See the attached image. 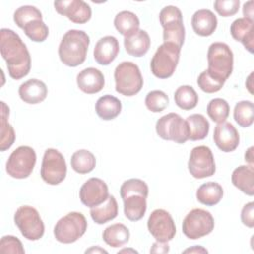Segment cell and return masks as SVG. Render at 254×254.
Instances as JSON below:
<instances>
[{"mask_svg":"<svg viewBox=\"0 0 254 254\" xmlns=\"http://www.w3.org/2000/svg\"><path fill=\"white\" fill-rule=\"evenodd\" d=\"M117 214L118 204L114 195H109L103 203L90 207V216L97 224H104L110 220H113Z\"/></svg>","mask_w":254,"mask_h":254,"instance_id":"d4e9b609","label":"cell"},{"mask_svg":"<svg viewBox=\"0 0 254 254\" xmlns=\"http://www.w3.org/2000/svg\"><path fill=\"white\" fill-rule=\"evenodd\" d=\"M66 171V163L63 154L53 148L47 149L41 166L43 181L48 185H59L65 179Z\"/></svg>","mask_w":254,"mask_h":254,"instance_id":"7c38bea8","label":"cell"},{"mask_svg":"<svg viewBox=\"0 0 254 254\" xmlns=\"http://www.w3.org/2000/svg\"><path fill=\"white\" fill-rule=\"evenodd\" d=\"M114 26L121 35L128 37L139 30L140 21L133 12L121 11L114 18Z\"/></svg>","mask_w":254,"mask_h":254,"instance_id":"4dcf8cb0","label":"cell"},{"mask_svg":"<svg viewBox=\"0 0 254 254\" xmlns=\"http://www.w3.org/2000/svg\"><path fill=\"white\" fill-rule=\"evenodd\" d=\"M151 235L160 242L171 241L176 234V225L172 215L165 209H155L147 221Z\"/></svg>","mask_w":254,"mask_h":254,"instance_id":"5bb4252c","label":"cell"},{"mask_svg":"<svg viewBox=\"0 0 254 254\" xmlns=\"http://www.w3.org/2000/svg\"><path fill=\"white\" fill-rule=\"evenodd\" d=\"M0 52L7 64L9 75L13 79H21L30 72V53L16 32L7 28L1 29Z\"/></svg>","mask_w":254,"mask_h":254,"instance_id":"6da1fadb","label":"cell"},{"mask_svg":"<svg viewBox=\"0 0 254 254\" xmlns=\"http://www.w3.org/2000/svg\"><path fill=\"white\" fill-rule=\"evenodd\" d=\"M156 132L164 140L184 144L189 140V128L186 120L178 113H168L158 119Z\"/></svg>","mask_w":254,"mask_h":254,"instance_id":"8fae6325","label":"cell"},{"mask_svg":"<svg viewBox=\"0 0 254 254\" xmlns=\"http://www.w3.org/2000/svg\"><path fill=\"white\" fill-rule=\"evenodd\" d=\"M186 122L189 128V140L198 141L207 136L209 132V122L202 114H191L187 117Z\"/></svg>","mask_w":254,"mask_h":254,"instance_id":"f546056e","label":"cell"},{"mask_svg":"<svg viewBox=\"0 0 254 254\" xmlns=\"http://www.w3.org/2000/svg\"><path fill=\"white\" fill-rule=\"evenodd\" d=\"M244 18L253 20V1H248L243 5Z\"/></svg>","mask_w":254,"mask_h":254,"instance_id":"bcb514c9","label":"cell"},{"mask_svg":"<svg viewBox=\"0 0 254 254\" xmlns=\"http://www.w3.org/2000/svg\"><path fill=\"white\" fill-rule=\"evenodd\" d=\"M120 253H123V252H132V253H138V251L134 250V249H122L119 251Z\"/></svg>","mask_w":254,"mask_h":254,"instance_id":"816d5d0a","label":"cell"},{"mask_svg":"<svg viewBox=\"0 0 254 254\" xmlns=\"http://www.w3.org/2000/svg\"><path fill=\"white\" fill-rule=\"evenodd\" d=\"M56 11L75 24H84L91 18L90 6L82 0H62L55 1Z\"/></svg>","mask_w":254,"mask_h":254,"instance_id":"2e32d148","label":"cell"},{"mask_svg":"<svg viewBox=\"0 0 254 254\" xmlns=\"http://www.w3.org/2000/svg\"><path fill=\"white\" fill-rule=\"evenodd\" d=\"M70 165L74 172L78 174L90 173L96 165L94 155L88 150L75 151L70 159Z\"/></svg>","mask_w":254,"mask_h":254,"instance_id":"d6a6232c","label":"cell"},{"mask_svg":"<svg viewBox=\"0 0 254 254\" xmlns=\"http://www.w3.org/2000/svg\"><path fill=\"white\" fill-rule=\"evenodd\" d=\"M232 184L242 192L252 196L254 194V169L252 166L241 165L234 169L231 175Z\"/></svg>","mask_w":254,"mask_h":254,"instance_id":"cb8c5ba5","label":"cell"},{"mask_svg":"<svg viewBox=\"0 0 254 254\" xmlns=\"http://www.w3.org/2000/svg\"><path fill=\"white\" fill-rule=\"evenodd\" d=\"M13 19L16 25L19 28L23 29L28 23H30L33 20H42L43 16L41 11L35 6L25 5V6L19 7L14 12Z\"/></svg>","mask_w":254,"mask_h":254,"instance_id":"8d00e7d4","label":"cell"},{"mask_svg":"<svg viewBox=\"0 0 254 254\" xmlns=\"http://www.w3.org/2000/svg\"><path fill=\"white\" fill-rule=\"evenodd\" d=\"M14 221L26 239L36 241L43 237L45 225L35 207L30 205L20 206L14 214Z\"/></svg>","mask_w":254,"mask_h":254,"instance_id":"ba28073f","label":"cell"},{"mask_svg":"<svg viewBox=\"0 0 254 254\" xmlns=\"http://www.w3.org/2000/svg\"><path fill=\"white\" fill-rule=\"evenodd\" d=\"M9 107L4 101H1V133H0V150L2 152L11 148L14 144L16 135L14 128L8 122Z\"/></svg>","mask_w":254,"mask_h":254,"instance_id":"1f68e13d","label":"cell"},{"mask_svg":"<svg viewBox=\"0 0 254 254\" xmlns=\"http://www.w3.org/2000/svg\"><path fill=\"white\" fill-rule=\"evenodd\" d=\"M188 168L195 179H204L214 175L215 162L210 148L203 145L194 147L190 151Z\"/></svg>","mask_w":254,"mask_h":254,"instance_id":"4fadbf2b","label":"cell"},{"mask_svg":"<svg viewBox=\"0 0 254 254\" xmlns=\"http://www.w3.org/2000/svg\"><path fill=\"white\" fill-rule=\"evenodd\" d=\"M223 196L222 187L215 182L202 184L196 190V199L207 206L217 204Z\"/></svg>","mask_w":254,"mask_h":254,"instance_id":"f1b7e54d","label":"cell"},{"mask_svg":"<svg viewBox=\"0 0 254 254\" xmlns=\"http://www.w3.org/2000/svg\"><path fill=\"white\" fill-rule=\"evenodd\" d=\"M115 89L124 96H133L143 87V76L139 66L132 62L120 63L114 70Z\"/></svg>","mask_w":254,"mask_h":254,"instance_id":"277c9868","label":"cell"},{"mask_svg":"<svg viewBox=\"0 0 254 254\" xmlns=\"http://www.w3.org/2000/svg\"><path fill=\"white\" fill-rule=\"evenodd\" d=\"M139 193L144 196H148L149 188L147 184L140 179H130L125 181L120 187V196L124 199L126 196Z\"/></svg>","mask_w":254,"mask_h":254,"instance_id":"ab89813d","label":"cell"},{"mask_svg":"<svg viewBox=\"0 0 254 254\" xmlns=\"http://www.w3.org/2000/svg\"><path fill=\"white\" fill-rule=\"evenodd\" d=\"M87 229V221L81 212L71 211L62 217L54 227L56 239L64 244L78 240Z\"/></svg>","mask_w":254,"mask_h":254,"instance_id":"52a82bcc","label":"cell"},{"mask_svg":"<svg viewBox=\"0 0 254 254\" xmlns=\"http://www.w3.org/2000/svg\"><path fill=\"white\" fill-rule=\"evenodd\" d=\"M37 156L30 146H20L14 150L6 163V172L15 179L28 178L36 165Z\"/></svg>","mask_w":254,"mask_h":254,"instance_id":"30bf717a","label":"cell"},{"mask_svg":"<svg viewBox=\"0 0 254 254\" xmlns=\"http://www.w3.org/2000/svg\"><path fill=\"white\" fill-rule=\"evenodd\" d=\"M19 96L20 98L29 104H37L44 101L48 95V87L44 81L31 78L19 87Z\"/></svg>","mask_w":254,"mask_h":254,"instance_id":"44dd1931","label":"cell"},{"mask_svg":"<svg viewBox=\"0 0 254 254\" xmlns=\"http://www.w3.org/2000/svg\"><path fill=\"white\" fill-rule=\"evenodd\" d=\"M170 250L168 242H160L156 241L153 243L152 248L150 249L151 253H168Z\"/></svg>","mask_w":254,"mask_h":254,"instance_id":"f6af8a7d","label":"cell"},{"mask_svg":"<svg viewBox=\"0 0 254 254\" xmlns=\"http://www.w3.org/2000/svg\"><path fill=\"white\" fill-rule=\"evenodd\" d=\"M174 99L181 109L190 110L197 105L198 95L192 86L182 85L175 91Z\"/></svg>","mask_w":254,"mask_h":254,"instance_id":"836d02e7","label":"cell"},{"mask_svg":"<svg viewBox=\"0 0 254 254\" xmlns=\"http://www.w3.org/2000/svg\"><path fill=\"white\" fill-rule=\"evenodd\" d=\"M147 197L135 193L126 196L124 202V214L131 221H138L144 217L147 209Z\"/></svg>","mask_w":254,"mask_h":254,"instance_id":"4316f807","label":"cell"},{"mask_svg":"<svg viewBox=\"0 0 254 254\" xmlns=\"http://www.w3.org/2000/svg\"><path fill=\"white\" fill-rule=\"evenodd\" d=\"M146 107L152 112H161L169 105V97L162 90H152L145 98Z\"/></svg>","mask_w":254,"mask_h":254,"instance_id":"60d3db41","label":"cell"},{"mask_svg":"<svg viewBox=\"0 0 254 254\" xmlns=\"http://www.w3.org/2000/svg\"><path fill=\"white\" fill-rule=\"evenodd\" d=\"M213 141L219 150L229 153L238 147L240 141L239 133L231 123L224 121L215 126Z\"/></svg>","mask_w":254,"mask_h":254,"instance_id":"e0dca14e","label":"cell"},{"mask_svg":"<svg viewBox=\"0 0 254 254\" xmlns=\"http://www.w3.org/2000/svg\"><path fill=\"white\" fill-rule=\"evenodd\" d=\"M229 104L223 98H213L211 99L206 107V112L209 118L218 123L224 122L229 115Z\"/></svg>","mask_w":254,"mask_h":254,"instance_id":"d590c367","label":"cell"},{"mask_svg":"<svg viewBox=\"0 0 254 254\" xmlns=\"http://www.w3.org/2000/svg\"><path fill=\"white\" fill-rule=\"evenodd\" d=\"M184 253H207V250L200 245H195L191 248H188L184 251Z\"/></svg>","mask_w":254,"mask_h":254,"instance_id":"7dc6e473","label":"cell"},{"mask_svg":"<svg viewBox=\"0 0 254 254\" xmlns=\"http://www.w3.org/2000/svg\"><path fill=\"white\" fill-rule=\"evenodd\" d=\"M129 229L122 223L111 224L108 227H106L102 233L103 241L113 248L123 246L129 241Z\"/></svg>","mask_w":254,"mask_h":254,"instance_id":"83f0119b","label":"cell"},{"mask_svg":"<svg viewBox=\"0 0 254 254\" xmlns=\"http://www.w3.org/2000/svg\"><path fill=\"white\" fill-rule=\"evenodd\" d=\"M252 75H253V73H250L248 78H247V80H246V87L248 88L250 93H253V91H252V79H251Z\"/></svg>","mask_w":254,"mask_h":254,"instance_id":"f907efd6","label":"cell"},{"mask_svg":"<svg viewBox=\"0 0 254 254\" xmlns=\"http://www.w3.org/2000/svg\"><path fill=\"white\" fill-rule=\"evenodd\" d=\"M254 105L249 100H242L235 104L233 110V117L236 123L243 128L252 125L254 117Z\"/></svg>","mask_w":254,"mask_h":254,"instance_id":"e575fe53","label":"cell"},{"mask_svg":"<svg viewBox=\"0 0 254 254\" xmlns=\"http://www.w3.org/2000/svg\"><path fill=\"white\" fill-rule=\"evenodd\" d=\"M191 27L196 35L208 37L214 33L217 27V18L208 9L197 10L191 17Z\"/></svg>","mask_w":254,"mask_h":254,"instance_id":"7402d4cb","label":"cell"},{"mask_svg":"<svg viewBox=\"0 0 254 254\" xmlns=\"http://www.w3.org/2000/svg\"><path fill=\"white\" fill-rule=\"evenodd\" d=\"M90 39L81 30H68L63 37L59 46V57L67 66H77L86 59Z\"/></svg>","mask_w":254,"mask_h":254,"instance_id":"7a4b0ae2","label":"cell"},{"mask_svg":"<svg viewBox=\"0 0 254 254\" xmlns=\"http://www.w3.org/2000/svg\"><path fill=\"white\" fill-rule=\"evenodd\" d=\"M245 161L249 164V166L253 167V147H250L245 153Z\"/></svg>","mask_w":254,"mask_h":254,"instance_id":"c3c4849f","label":"cell"},{"mask_svg":"<svg viewBox=\"0 0 254 254\" xmlns=\"http://www.w3.org/2000/svg\"><path fill=\"white\" fill-rule=\"evenodd\" d=\"M85 253H107V251L104 250L103 248L98 247V246H93L89 249H86Z\"/></svg>","mask_w":254,"mask_h":254,"instance_id":"681fc988","label":"cell"},{"mask_svg":"<svg viewBox=\"0 0 254 254\" xmlns=\"http://www.w3.org/2000/svg\"><path fill=\"white\" fill-rule=\"evenodd\" d=\"M239 0H216L214 1V10L221 17H230L239 10Z\"/></svg>","mask_w":254,"mask_h":254,"instance_id":"7bdbcfd3","label":"cell"},{"mask_svg":"<svg viewBox=\"0 0 254 254\" xmlns=\"http://www.w3.org/2000/svg\"><path fill=\"white\" fill-rule=\"evenodd\" d=\"M181 48L171 43H163L154 54L150 68L152 73L161 79L169 78L175 72L179 60Z\"/></svg>","mask_w":254,"mask_h":254,"instance_id":"5b68a950","label":"cell"},{"mask_svg":"<svg viewBox=\"0 0 254 254\" xmlns=\"http://www.w3.org/2000/svg\"><path fill=\"white\" fill-rule=\"evenodd\" d=\"M122 109L121 101L110 94L99 97L95 103V112L103 120H112L117 117Z\"/></svg>","mask_w":254,"mask_h":254,"instance_id":"484cf974","label":"cell"},{"mask_svg":"<svg viewBox=\"0 0 254 254\" xmlns=\"http://www.w3.org/2000/svg\"><path fill=\"white\" fill-rule=\"evenodd\" d=\"M159 20L163 27L164 43H171L182 49L186 32L181 10L176 6H166L161 10Z\"/></svg>","mask_w":254,"mask_h":254,"instance_id":"3957f363","label":"cell"},{"mask_svg":"<svg viewBox=\"0 0 254 254\" xmlns=\"http://www.w3.org/2000/svg\"><path fill=\"white\" fill-rule=\"evenodd\" d=\"M109 196L106 183L99 178L88 179L79 190V198L82 204L93 207L103 203Z\"/></svg>","mask_w":254,"mask_h":254,"instance_id":"9a60e30c","label":"cell"},{"mask_svg":"<svg viewBox=\"0 0 254 254\" xmlns=\"http://www.w3.org/2000/svg\"><path fill=\"white\" fill-rule=\"evenodd\" d=\"M119 53L118 40L113 36H105L97 41L93 50L95 62L101 65H108Z\"/></svg>","mask_w":254,"mask_h":254,"instance_id":"d6986e66","label":"cell"},{"mask_svg":"<svg viewBox=\"0 0 254 254\" xmlns=\"http://www.w3.org/2000/svg\"><path fill=\"white\" fill-rule=\"evenodd\" d=\"M230 34L232 38L241 42L244 48L253 53L254 49V21L247 18H238L234 20L230 26Z\"/></svg>","mask_w":254,"mask_h":254,"instance_id":"ac0fdd59","label":"cell"},{"mask_svg":"<svg viewBox=\"0 0 254 254\" xmlns=\"http://www.w3.org/2000/svg\"><path fill=\"white\" fill-rule=\"evenodd\" d=\"M241 221L242 223L249 227H254V202L250 201L246 203L241 210Z\"/></svg>","mask_w":254,"mask_h":254,"instance_id":"ee69618b","label":"cell"},{"mask_svg":"<svg viewBox=\"0 0 254 254\" xmlns=\"http://www.w3.org/2000/svg\"><path fill=\"white\" fill-rule=\"evenodd\" d=\"M26 36L34 42H44L49 36V28L43 20H33L23 28Z\"/></svg>","mask_w":254,"mask_h":254,"instance_id":"f35d334b","label":"cell"},{"mask_svg":"<svg viewBox=\"0 0 254 254\" xmlns=\"http://www.w3.org/2000/svg\"><path fill=\"white\" fill-rule=\"evenodd\" d=\"M78 88L87 94L99 92L105 84L103 73L95 67H87L82 69L76 76Z\"/></svg>","mask_w":254,"mask_h":254,"instance_id":"ffe728a7","label":"cell"},{"mask_svg":"<svg viewBox=\"0 0 254 254\" xmlns=\"http://www.w3.org/2000/svg\"><path fill=\"white\" fill-rule=\"evenodd\" d=\"M151 40L145 30H138L124 38V48L127 54L133 57H143L149 51Z\"/></svg>","mask_w":254,"mask_h":254,"instance_id":"603a6c76","label":"cell"},{"mask_svg":"<svg viewBox=\"0 0 254 254\" xmlns=\"http://www.w3.org/2000/svg\"><path fill=\"white\" fill-rule=\"evenodd\" d=\"M214 228L211 213L202 208L190 210L183 220V233L190 239L195 240L208 235Z\"/></svg>","mask_w":254,"mask_h":254,"instance_id":"9c48e42d","label":"cell"},{"mask_svg":"<svg viewBox=\"0 0 254 254\" xmlns=\"http://www.w3.org/2000/svg\"><path fill=\"white\" fill-rule=\"evenodd\" d=\"M224 83L225 80L212 75L207 69L203 70L197 77L198 87L206 93H214L219 91Z\"/></svg>","mask_w":254,"mask_h":254,"instance_id":"74e56055","label":"cell"},{"mask_svg":"<svg viewBox=\"0 0 254 254\" xmlns=\"http://www.w3.org/2000/svg\"><path fill=\"white\" fill-rule=\"evenodd\" d=\"M207 63L208 72L226 81L233 70V53L225 43H212L207 51Z\"/></svg>","mask_w":254,"mask_h":254,"instance_id":"8992f818","label":"cell"},{"mask_svg":"<svg viewBox=\"0 0 254 254\" xmlns=\"http://www.w3.org/2000/svg\"><path fill=\"white\" fill-rule=\"evenodd\" d=\"M0 252L1 253H13V254H24L25 249L22 242L13 235H5L0 241Z\"/></svg>","mask_w":254,"mask_h":254,"instance_id":"b9f144b4","label":"cell"}]
</instances>
